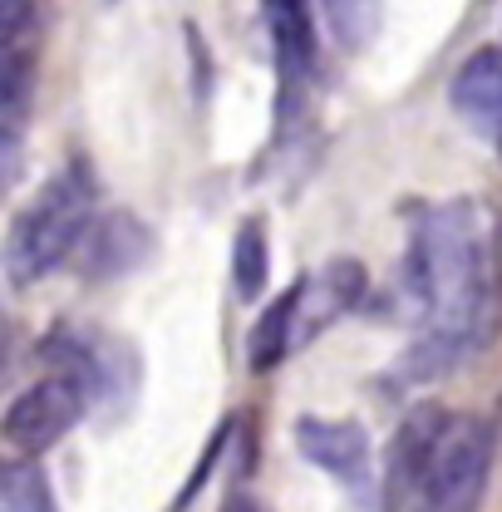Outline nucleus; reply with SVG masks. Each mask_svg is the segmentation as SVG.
<instances>
[{
    "label": "nucleus",
    "mask_w": 502,
    "mask_h": 512,
    "mask_svg": "<svg viewBox=\"0 0 502 512\" xmlns=\"http://www.w3.org/2000/svg\"><path fill=\"white\" fill-rule=\"evenodd\" d=\"M0 512H60L50 473L35 458H10L0 473Z\"/></svg>",
    "instance_id": "13"
},
{
    "label": "nucleus",
    "mask_w": 502,
    "mask_h": 512,
    "mask_svg": "<svg viewBox=\"0 0 502 512\" xmlns=\"http://www.w3.org/2000/svg\"><path fill=\"white\" fill-rule=\"evenodd\" d=\"M99 409L89 380H79L74 370H50L45 365V380H35L30 389H20L5 409V444L15 448L20 458H40L60 444L64 434L89 414Z\"/></svg>",
    "instance_id": "4"
},
{
    "label": "nucleus",
    "mask_w": 502,
    "mask_h": 512,
    "mask_svg": "<svg viewBox=\"0 0 502 512\" xmlns=\"http://www.w3.org/2000/svg\"><path fill=\"white\" fill-rule=\"evenodd\" d=\"M448 104L483 143L502 148V45H483L453 69Z\"/></svg>",
    "instance_id": "7"
},
{
    "label": "nucleus",
    "mask_w": 502,
    "mask_h": 512,
    "mask_svg": "<svg viewBox=\"0 0 502 512\" xmlns=\"http://www.w3.org/2000/svg\"><path fill=\"white\" fill-rule=\"evenodd\" d=\"M271 281V247H266V222L247 217L232 237V291L237 301H261Z\"/></svg>",
    "instance_id": "12"
},
{
    "label": "nucleus",
    "mask_w": 502,
    "mask_h": 512,
    "mask_svg": "<svg viewBox=\"0 0 502 512\" xmlns=\"http://www.w3.org/2000/svg\"><path fill=\"white\" fill-rule=\"evenodd\" d=\"M404 296L414 311V340L399 355L404 384L439 380L488 350L502 301L493 222L478 202L453 197L419 217L404 261Z\"/></svg>",
    "instance_id": "1"
},
{
    "label": "nucleus",
    "mask_w": 502,
    "mask_h": 512,
    "mask_svg": "<svg viewBox=\"0 0 502 512\" xmlns=\"http://www.w3.org/2000/svg\"><path fill=\"white\" fill-rule=\"evenodd\" d=\"M493 458H498L493 424H483L473 414H453V424L439 444V458H434V468H429V478H424L409 512H483Z\"/></svg>",
    "instance_id": "3"
},
{
    "label": "nucleus",
    "mask_w": 502,
    "mask_h": 512,
    "mask_svg": "<svg viewBox=\"0 0 502 512\" xmlns=\"http://www.w3.org/2000/svg\"><path fill=\"white\" fill-rule=\"evenodd\" d=\"M227 434H232V419H227V424H222V429L212 434V444H207V453H202L197 473H192L188 483H183V493H178V508H173V512H183V508L192 503V498H197V488H202V483H207V473L217 468V453H222V444H227Z\"/></svg>",
    "instance_id": "15"
},
{
    "label": "nucleus",
    "mask_w": 502,
    "mask_h": 512,
    "mask_svg": "<svg viewBox=\"0 0 502 512\" xmlns=\"http://www.w3.org/2000/svg\"><path fill=\"white\" fill-rule=\"evenodd\" d=\"M448 424H453V414L439 409V404H414L394 424V434L384 444V458H379V508L384 512L414 508V498H419V488H424V478H429V468L439 458Z\"/></svg>",
    "instance_id": "5"
},
{
    "label": "nucleus",
    "mask_w": 502,
    "mask_h": 512,
    "mask_svg": "<svg viewBox=\"0 0 502 512\" xmlns=\"http://www.w3.org/2000/svg\"><path fill=\"white\" fill-rule=\"evenodd\" d=\"M301 291L291 286V291H281L276 296V306H266L261 320L251 325V340H247V365L256 375H266V370H276L296 345H301Z\"/></svg>",
    "instance_id": "11"
},
{
    "label": "nucleus",
    "mask_w": 502,
    "mask_h": 512,
    "mask_svg": "<svg viewBox=\"0 0 502 512\" xmlns=\"http://www.w3.org/2000/svg\"><path fill=\"white\" fill-rule=\"evenodd\" d=\"M148 256H153V232L133 212H109V217H94L89 237L79 242V271L89 281H119V276H133Z\"/></svg>",
    "instance_id": "8"
},
{
    "label": "nucleus",
    "mask_w": 502,
    "mask_h": 512,
    "mask_svg": "<svg viewBox=\"0 0 502 512\" xmlns=\"http://www.w3.org/2000/svg\"><path fill=\"white\" fill-rule=\"evenodd\" d=\"M222 512H266V508H261V503H256L251 493H232V498L222 503Z\"/></svg>",
    "instance_id": "16"
},
{
    "label": "nucleus",
    "mask_w": 502,
    "mask_h": 512,
    "mask_svg": "<svg viewBox=\"0 0 502 512\" xmlns=\"http://www.w3.org/2000/svg\"><path fill=\"white\" fill-rule=\"evenodd\" d=\"M320 10H325L330 35L345 50H370L379 25H384V5L379 0H320Z\"/></svg>",
    "instance_id": "14"
},
{
    "label": "nucleus",
    "mask_w": 502,
    "mask_h": 512,
    "mask_svg": "<svg viewBox=\"0 0 502 512\" xmlns=\"http://www.w3.org/2000/svg\"><path fill=\"white\" fill-rule=\"evenodd\" d=\"M291 439L301 448V458L330 473L340 488L360 493V498H379V463L370 453V434L355 419H325V414H306L296 419Z\"/></svg>",
    "instance_id": "6"
},
{
    "label": "nucleus",
    "mask_w": 502,
    "mask_h": 512,
    "mask_svg": "<svg viewBox=\"0 0 502 512\" xmlns=\"http://www.w3.org/2000/svg\"><path fill=\"white\" fill-rule=\"evenodd\" d=\"M266 30H271L276 69H281V84H286V104H291L315 60L311 0H266Z\"/></svg>",
    "instance_id": "10"
},
{
    "label": "nucleus",
    "mask_w": 502,
    "mask_h": 512,
    "mask_svg": "<svg viewBox=\"0 0 502 512\" xmlns=\"http://www.w3.org/2000/svg\"><path fill=\"white\" fill-rule=\"evenodd\" d=\"M94 173L89 163H64L60 173L35 192V202L10 222L5 237V276L10 286H35L45 276H55L69 256L79 252V242L94 227Z\"/></svg>",
    "instance_id": "2"
},
{
    "label": "nucleus",
    "mask_w": 502,
    "mask_h": 512,
    "mask_svg": "<svg viewBox=\"0 0 502 512\" xmlns=\"http://www.w3.org/2000/svg\"><path fill=\"white\" fill-rule=\"evenodd\" d=\"M296 291H301V316L296 320H301V345H306L365 301V266L350 261V256H335L315 276L296 281Z\"/></svg>",
    "instance_id": "9"
}]
</instances>
